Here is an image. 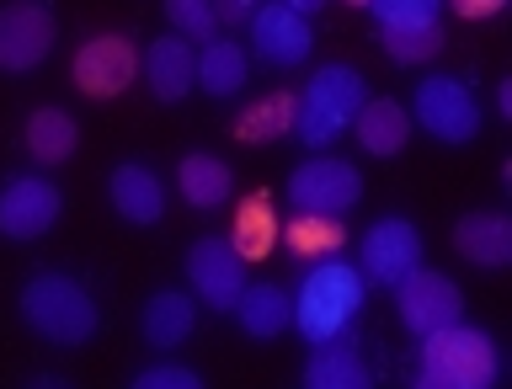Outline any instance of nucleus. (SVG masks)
Masks as SVG:
<instances>
[{
	"label": "nucleus",
	"mask_w": 512,
	"mask_h": 389,
	"mask_svg": "<svg viewBox=\"0 0 512 389\" xmlns=\"http://www.w3.org/2000/svg\"><path fill=\"white\" fill-rule=\"evenodd\" d=\"M406 112H411L416 128H427V134L438 144H448V150L480 139V102L459 75H427L422 86L411 91Z\"/></svg>",
	"instance_id": "nucleus-5"
},
{
	"label": "nucleus",
	"mask_w": 512,
	"mask_h": 389,
	"mask_svg": "<svg viewBox=\"0 0 512 389\" xmlns=\"http://www.w3.org/2000/svg\"><path fill=\"white\" fill-rule=\"evenodd\" d=\"M448 6H454L464 22H486V16H496V11L507 6V0H448Z\"/></svg>",
	"instance_id": "nucleus-31"
},
{
	"label": "nucleus",
	"mask_w": 512,
	"mask_h": 389,
	"mask_svg": "<svg viewBox=\"0 0 512 389\" xmlns=\"http://www.w3.org/2000/svg\"><path fill=\"white\" fill-rule=\"evenodd\" d=\"M22 144L38 166H64L80 144V128L64 107H38V112H27V123H22Z\"/></svg>",
	"instance_id": "nucleus-22"
},
{
	"label": "nucleus",
	"mask_w": 512,
	"mask_h": 389,
	"mask_svg": "<svg viewBox=\"0 0 512 389\" xmlns=\"http://www.w3.org/2000/svg\"><path fill=\"white\" fill-rule=\"evenodd\" d=\"M411 267H422V235H416L411 219L400 214H384L363 230L358 240V272L363 283H379V288H395Z\"/></svg>",
	"instance_id": "nucleus-11"
},
{
	"label": "nucleus",
	"mask_w": 512,
	"mask_h": 389,
	"mask_svg": "<svg viewBox=\"0 0 512 389\" xmlns=\"http://www.w3.org/2000/svg\"><path fill=\"white\" fill-rule=\"evenodd\" d=\"M379 43H384V54H390L395 64H422V59H438V54H443L448 32H443V22H427V27H390V32H379Z\"/></svg>",
	"instance_id": "nucleus-27"
},
{
	"label": "nucleus",
	"mask_w": 512,
	"mask_h": 389,
	"mask_svg": "<svg viewBox=\"0 0 512 389\" xmlns=\"http://www.w3.org/2000/svg\"><path fill=\"white\" fill-rule=\"evenodd\" d=\"M32 389H64V374H32Z\"/></svg>",
	"instance_id": "nucleus-32"
},
{
	"label": "nucleus",
	"mask_w": 512,
	"mask_h": 389,
	"mask_svg": "<svg viewBox=\"0 0 512 389\" xmlns=\"http://www.w3.org/2000/svg\"><path fill=\"white\" fill-rule=\"evenodd\" d=\"M176 192H182V203L192 208H219V203H230V192H235V171H230V160H219V155H203V150H192L176 160Z\"/></svg>",
	"instance_id": "nucleus-19"
},
{
	"label": "nucleus",
	"mask_w": 512,
	"mask_h": 389,
	"mask_svg": "<svg viewBox=\"0 0 512 389\" xmlns=\"http://www.w3.org/2000/svg\"><path fill=\"white\" fill-rule=\"evenodd\" d=\"M187 288H192V299H198V304H208V310H219V315L235 310L240 288H246V256L230 246V235L192 240V251H187Z\"/></svg>",
	"instance_id": "nucleus-10"
},
{
	"label": "nucleus",
	"mask_w": 512,
	"mask_h": 389,
	"mask_svg": "<svg viewBox=\"0 0 512 389\" xmlns=\"http://www.w3.org/2000/svg\"><path fill=\"white\" fill-rule=\"evenodd\" d=\"M246 75H251V59L235 38L198 43V86L214 96V102H230V96L246 91Z\"/></svg>",
	"instance_id": "nucleus-20"
},
{
	"label": "nucleus",
	"mask_w": 512,
	"mask_h": 389,
	"mask_svg": "<svg viewBox=\"0 0 512 389\" xmlns=\"http://www.w3.org/2000/svg\"><path fill=\"white\" fill-rule=\"evenodd\" d=\"M134 75H139V54H134V43H128L123 32H96V38H86L70 59L75 91L91 96V102L123 96L128 86H134Z\"/></svg>",
	"instance_id": "nucleus-9"
},
{
	"label": "nucleus",
	"mask_w": 512,
	"mask_h": 389,
	"mask_svg": "<svg viewBox=\"0 0 512 389\" xmlns=\"http://www.w3.org/2000/svg\"><path fill=\"white\" fill-rule=\"evenodd\" d=\"M496 374H502L496 336L464 326V320L422 336V347H416V384L422 389H491Z\"/></svg>",
	"instance_id": "nucleus-3"
},
{
	"label": "nucleus",
	"mask_w": 512,
	"mask_h": 389,
	"mask_svg": "<svg viewBox=\"0 0 512 389\" xmlns=\"http://www.w3.org/2000/svg\"><path fill=\"white\" fill-rule=\"evenodd\" d=\"M288 203L299 214H336L363 203V171L342 155H310L288 171Z\"/></svg>",
	"instance_id": "nucleus-6"
},
{
	"label": "nucleus",
	"mask_w": 512,
	"mask_h": 389,
	"mask_svg": "<svg viewBox=\"0 0 512 389\" xmlns=\"http://www.w3.org/2000/svg\"><path fill=\"white\" fill-rule=\"evenodd\" d=\"M283 134H294V91H272L267 102H256L235 118V139L246 144H272Z\"/></svg>",
	"instance_id": "nucleus-26"
},
{
	"label": "nucleus",
	"mask_w": 512,
	"mask_h": 389,
	"mask_svg": "<svg viewBox=\"0 0 512 389\" xmlns=\"http://www.w3.org/2000/svg\"><path fill=\"white\" fill-rule=\"evenodd\" d=\"M230 315L240 320L246 336H256V342H272V336H283L294 326V310H288V294L278 283H246Z\"/></svg>",
	"instance_id": "nucleus-21"
},
{
	"label": "nucleus",
	"mask_w": 512,
	"mask_h": 389,
	"mask_svg": "<svg viewBox=\"0 0 512 389\" xmlns=\"http://www.w3.org/2000/svg\"><path fill=\"white\" fill-rule=\"evenodd\" d=\"M411 112L390 102V96H368V102L358 107V118H352V134H358V144L368 155H379V160H390L400 155L411 144Z\"/></svg>",
	"instance_id": "nucleus-18"
},
{
	"label": "nucleus",
	"mask_w": 512,
	"mask_h": 389,
	"mask_svg": "<svg viewBox=\"0 0 512 389\" xmlns=\"http://www.w3.org/2000/svg\"><path fill=\"white\" fill-rule=\"evenodd\" d=\"M198 331V299L192 288H155L139 310V336L150 352H176Z\"/></svg>",
	"instance_id": "nucleus-16"
},
{
	"label": "nucleus",
	"mask_w": 512,
	"mask_h": 389,
	"mask_svg": "<svg viewBox=\"0 0 512 389\" xmlns=\"http://www.w3.org/2000/svg\"><path fill=\"white\" fill-rule=\"evenodd\" d=\"M283 6H294L299 16H315V11H326V0H283Z\"/></svg>",
	"instance_id": "nucleus-33"
},
{
	"label": "nucleus",
	"mask_w": 512,
	"mask_h": 389,
	"mask_svg": "<svg viewBox=\"0 0 512 389\" xmlns=\"http://www.w3.org/2000/svg\"><path fill=\"white\" fill-rule=\"evenodd\" d=\"M64 214V192L48 176H11L0 187V235L6 240H43Z\"/></svg>",
	"instance_id": "nucleus-12"
},
{
	"label": "nucleus",
	"mask_w": 512,
	"mask_h": 389,
	"mask_svg": "<svg viewBox=\"0 0 512 389\" xmlns=\"http://www.w3.org/2000/svg\"><path fill=\"white\" fill-rule=\"evenodd\" d=\"M251 48L256 59L272 64V70H294V64L310 59L315 48V32H310V16H299L294 6H283V0H262V6L251 11Z\"/></svg>",
	"instance_id": "nucleus-13"
},
{
	"label": "nucleus",
	"mask_w": 512,
	"mask_h": 389,
	"mask_svg": "<svg viewBox=\"0 0 512 389\" xmlns=\"http://www.w3.org/2000/svg\"><path fill=\"white\" fill-rule=\"evenodd\" d=\"M304 384L310 389H368V363L358 358V347H342L336 342H320L304 363Z\"/></svg>",
	"instance_id": "nucleus-23"
},
{
	"label": "nucleus",
	"mask_w": 512,
	"mask_h": 389,
	"mask_svg": "<svg viewBox=\"0 0 512 389\" xmlns=\"http://www.w3.org/2000/svg\"><path fill=\"white\" fill-rule=\"evenodd\" d=\"M59 22L48 0H11L0 6V75H27L54 54Z\"/></svg>",
	"instance_id": "nucleus-8"
},
{
	"label": "nucleus",
	"mask_w": 512,
	"mask_h": 389,
	"mask_svg": "<svg viewBox=\"0 0 512 389\" xmlns=\"http://www.w3.org/2000/svg\"><path fill=\"white\" fill-rule=\"evenodd\" d=\"M278 240L299 256V262H320V256H336L347 246V224L336 214H294L278 230Z\"/></svg>",
	"instance_id": "nucleus-24"
},
{
	"label": "nucleus",
	"mask_w": 512,
	"mask_h": 389,
	"mask_svg": "<svg viewBox=\"0 0 512 389\" xmlns=\"http://www.w3.org/2000/svg\"><path fill=\"white\" fill-rule=\"evenodd\" d=\"M256 6H262V0H256Z\"/></svg>",
	"instance_id": "nucleus-35"
},
{
	"label": "nucleus",
	"mask_w": 512,
	"mask_h": 389,
	"mask_svg": "<svg viewBox=\"0 0 512 389\" xmlns=\"http://www.w3.org/2000/svg\"><path fill=\"white\" fill-rule=\"evenodd\" d=\"M139 75L150 80L155 102H182V96L198 86V43H187L182 32H166V38H155L144 48Z\"/></svg>",
	"instance_id": "nucleus-15"
},
{
	"label": "nucleus",
	"mask_w": 512,
	"mask_h": 389,
	"mask_svg": "<svg viewBox=\"0 0 512 389\" xmlns=\"http://www.w3.org/2000/svg\"><path fill=\"white\" fill-rule=\"evenodd\" d=\"M454 251L480 272H502L512 262V219L502 208H480L454 224Z\"/></svg>",
	"instance_id": "nucleus-17"
},
{
	"label": "nucleus",
	"mask_w": 512,
	"mask_h": 389,
	"mask_svg": "<svg viewBox=\"0 0 512 389\" xmlns=\"http://www.w3.org/2000/svg\"><path fill=\"white\" fill-rule=\"evenodd\" d=\"M166 22L187 43H208L219 27V11H214V0H166Z\"/></svg>",
	"instance_id": "nucleus-29"
},
{
	"label": "nucleus",
	"mask_w": 512,
	"mask_h": 389,
	"mask_svg": "<svg viewBox=\"0 0 512 389\" xmlns=\"http://www.w3.org/2000/svg\"><path fill=\"white\" fill-rule=\"evenodd\" d=\"M16 310H22V326L48 347H86L102 331V304L70 272H32L16 294Z\"/></svg>",
	"instance_id": "nucleus-1"
},
{
	"label": "nucleus",
	"mask_w": 512,
	"mask_h": 389,
	"mask_svg": "<svg viewBox=\"0 0 512 389\" xmlns=\"http://www.w3.org/2000/svg\"><path fill=\"white\" fill-rule=\"evenodd\" d=\"M134 389H203V374L198 368H187V363H150V368H139L134 379H128Z\"/></svg>",
	"instance_id": "nucleus-30"
},
{
	"label": "nucleus",
	"mask_w": 512,
	"mask_h": 389,
	"mask_svg": "<svg viewBox=\"0 0 512 389\" xmlns=\"http://www.w3.org/2000/svg\"><path fill=\"white\" fill-rule=\"evenodd\" d=\"M347 6H368V0H347Z\"/></svg>",
	"instance_id": "nucleus-34"
},
{
	"label": "nucleus",
	"mask_w": 512,
	"mask_h": 389,
	"mask_svg": "<svg viewBox=\"0 0 512 389\" xmlns=\"http://www.w3.org/2000/svg\"><path fill=\"white\" fill-rule=\"evenodd\" d=\"M363 272L352 262H336V256H320L310 262V272L299 278V294L288 299V310H294V326L310 347L320 342H336V336H347V326L358 320L363 310Z\"/></svg>",
	"instance_id": "nucleus-2"
},
{
	"label": "nucleus",
	"mask_w": 512,
	"mask_h": 389,
	"mask_svg": "<svg viewBox=\"0 0 512 389\" xmlns=\"http://www.w3.org/2000/svg\"><path fill=\"white\" fill-rule=\"evenodd\" d=\"M363 102H368L363 70H352V64H320L304 80V91L294 96V134L320 150V144L342 139V128H352Z\"/></svg>",
	"instance_id": "nucleus-4"
},
{
	"label": "nucleus",
	"mask_w": 512,
	"mask_h": 389,
	"mask_svg": "<svg viewBox=\"0 0 512 389\" xmlns=\"http://www.w3.org/2000/svg\"><path fill=\"white\" fill-rule=\"evenodd\" d=\"M278 214H272V203L267 198H246L240 203V214H235V230H230V246L246 256V262H262V256L278 246Z\"/></svg>",
	"instance_id": "nucleus-25"
},
{
	"label": "nucleus",
	"mask_w": 512,
	"mask_h": 389,
	"mask_svg": "<svg viewBox=\"0 0 512 389\" xmlns=\"http://www.w3.org/2000/svg\"><path fill=\"white\" fill-rule=\"evenodd\" d=\"M107 203L123 224L150 230V224H160V214H166V182H160L155 166H144V160H123V166H112V176H107Z\"/></svg>",
	"instance_id": "nucleus-14"
},
{
	"label": "nucleus",
	"mask_w": 512,
	"mask_h": 389,
	"mask_svg": "<svg viewBox=\"0 0 512 389\" xmlns=\"http://www.w3.org/2000/svg\"><path fill=\"white\" fill-rule=\"evenodd\" d=\"M363 11H374L379 32H390V27H427V22H443V0H368Z\"/></svg>",
	"instance_id": "nucleus-28"
},
{
	"label": "nucleus",
	"mask_w": 512,
	"mask_h": 389,
	"mask_svg": "<svg viewBox=\"0 0 512 389\" xmlns=\"http://www.w3.org/2000/svg\"><path fill=\"white\" fill-rule=\"evenodd\" d=\"M395 315H400V326L422 342V336L464 320V294H459V283L448 278V272L411 267L406 278L395 283Z\"/></svg>",
	"instance_id": "nucleus-7"
}]
</instances>
